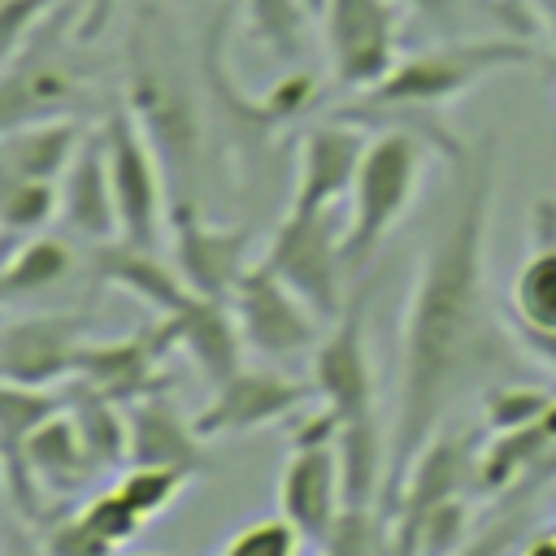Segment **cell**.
<instances>
[{
  "instance_id": "16",
  "label": "cell",
  "mask_w": 556,
  "mask_h": 556,
  "mask_svg": "<svg viewBox=\"0 0 556 556\" xmlns=\"http://www.w3.org/2000/svg\"><path fill=\"white\" fill-rule=\"evenodd\" d=\"M478 469H482V443L473 430H439L421 456L413 460L391 513L395 521H413L421 513H430L434 504L447 500H465L469 486H478Z\"/></svg>"
},
{
  "instance_id": "36",
  "label": "cell",
  "mask_w": 556,
  "mask_h": 556,
  "mask_svg": "<svg viewBox=\"0 0 556 556\" xmlns=\"http://www.w3.org/2000/svg\"><path fill=\"white\" fill-rule=\"evenodd\" d=\"M400 4L413 9V13H421V17H430V22H443L456 9V0H400Z\"/></svg>"
},
{
  "instance_id": "10",
  "label": "cell",
  "mask_w": 556,
  "mask_h": 556,
  "mask_svg": "<svg viewBox=\"0 0 556 556\" xmlns=\"http://www.w3.org/2000/svg\"><path fill=\"white\" fill-rule=\"evenodd\" d=\"M230 308L239 317L243 343L265 352V356H291L300 348H308L317 339V313L278 278L269 274L261 261L248 265V274L239 278Z\"/></svg>"
},
{
  "instance_id": "35",
  "label": "cell",
  "mask_w": 556,
  "mask_h": 556,
  "mask_svg": "<svg viewBox=\"0 0 556 556\" xmlns=\"http://www.w3.org/2000/svg\"><path fill=\"white\" fill-rule=\"evenodd\" d=\"M4 556H48V552H43V543L35 547V539H26L17 526H9L4 530Z\"/></svg>"
},
{
  "instance_id": "38",
  "label": "cell",
  "mask_w": 556,
  "mask_h": 556,
  "mask_svg": "<svg viewBox=\"0 0 556 556\" xmlns=\"http://www.w3.org/2000/svg\"><path fill=\"white\" fill-rule=\"evenodd\" d=\"M304 4H308V13H321V4H326V0H304Z\"/></svg>"
},
{
  "instance_id": "6",
  "label": "cell",
  "mask_w": 556,
  "mask_h": 556,
  "mask_svg": "<svg viewBox=\"0 0 556 556\" xmlns=\"http://www.w3.org/2000/svg\"><path fill=\"white\" fill-rule=\"evenodd\" d=\"M100 135H104V161H109V182L117 200V226H122L117 239L156 248L161 222H165V182H161L165 165L148 130L126 104L109 109V117L100 122Z\"/></svg>"
},
{
  "instance_id": "33",
  "label": "cell",
  "mask_w": 556,
  "mask_h": 556,
  "mask_svg": "<svg viewBox=\"0 0 556 556\" xmlns=\"http://www.w3.org/2000/svg\"><path fill=\"white\" fill-rule=\"evenodd\" d=\"M48 9H52V0H4V9H0V48H4V61L17 56L35 39L39 22L48 17Z\"/></svg>"
},
{
  "instance_id": "31",
  "label": "cell",
  "mask_w": 556,
  "mask_h": 556,
  "mask_svg": "<svg viewBox=\"0 0 556 556\" xmlns=\"http://www.w3.org/2000/svg\"><path fill=\"white\" fill-rule=\"evenodd\" d=\"M300 543H304V534L278 513V517L252 521L239 534H230L222 556H300Z\"/></svg>"
},
{
  "instance_id": "34",
  "label": "cell",
  "mask_w": 556,
  "mask_h": 556,
  "mask_svg": "<svg viewBox=\"0 0 556 556\" xmlns=\"http://www.w3.org/2000/svg\"><path fill=\"white\" fill-rule=\"evenodd\" d=\"M117 4H122V0H83V9H78V22H74V39H83V43L100 39V35H104V26L113 22Z\"/></svg>"
},
{
  "instance_id": "30",
  "label": "cell",
  "mask_w": 556,
  "mask_h": 556,
  "mask_svg": "<svg viewBox=\"0 0 556 556\" xmlns=\"http://www.w3.org/2000/svg\"><path fill=\"white\" fill-rule=\"evenodd\" d=\"M78 513H83V517H87V526H91L104 543H113V547H126V543L143 530V521H148V517H143V513H139V508H135L117 486H113V491L91 495Z\"/></svg>"
},
{
  "instance_id": "26",
  "label": "cell",
  "mask_w": 556,
  "mask_h": 556,
  "mask_svg": "<svg viewBox=\"0 0 556 556\" xmlns=\"http://www.w3.org/2000/svg\"><path fill=\"white\" fill-rule=\"evenodd\" d=\"M52 217H61V182L48 178H4L0 222L9 235H39Z\"/></svg>"
},
{
  "instance_id": "39",
  "label": "cell",
  "mask_w": 556,
  "mask_h": 556,
  "mask_svg": "<svg viewBox=\"0 0 556 556\" xmlns=\"http://www.w3.org/2000/svg\"><path fill=\"white\" fill-rule=\"evenodd\" d=\"M491 4H500V9H513V4H517V0H491Z\"/></svg>"
},
{
  "instance_id": "11",
  "label": "cell",
  "mask_w": 556,
  "mask_h": 556,
  "mask_svg": "<svg viewBox=\"0 0 556 556\" xmlns=\"http://www.w3.org/2000/svg\"><path fill=\"white\" fill-rule=\"evenodd\" d=\"M365 148H369V135L352 117L317 122L313 130H304L291 213H334V204L348 200L356 187Z\"/></svg>"
},
{
  "instance_id": "3",
  "label": "cell",
  "mask_w": 556,
  "mask_h": 556,
  "mask_svg": "<svg viewBox=\"0 0 556 556\" xmlns=\"http://www.w3.org/2000/svg\"><path fill=\"white\" fill-rule=\"evenodd\" d=\"M426 135L413 126H391L369 135L356 187H352V213L343 226V261L348 274H356L391 235V226L408 213L417 182H421V161H426Z\"/></svg>"
},
{
  "instance_id": "32",
  "label": "cell",
  "mask_w": 556,
  "mask_h": 556,
  "mask_svg": "<svg viewBox=\"0 0 556 556\" xmlns=\"http://www.w3.org/2000/svg\"><path fill=\"white\" fill-rule=\"evenodd\" d=\"M43 552H48V556H113L117 547L104 543V539L87 526L83 513H74V517H61V521H52V526L43 530Z\"/></svg>"
},
{
  "instance_id": "2",
  "label": "cell",
  "mask_w": 556,
  "mask_h": 556,
  "mask_svg": "<svg viewBox=\"0 0 556 556\" xmlns=\"http://www.w3.org/2000/svg\"><path fill=\"white\" fill-rule=\"evenodd\" d=\"M539 52L530 39L521 35H500V39H447V43H430L417 48L408 56H400L391 65V74L382 83H374L369 91H361V100L352 109H343L339 117H382V113H400V117H417V135H426L430 143H439L447 152V161H460V143H452L439 126V109L456 96H465L473 83L500 74V70H517V65H534Z\"/></svg>"
},
{
  "instance_id": "37",
  "label": "cell",
  "mask_w": 556,
  "mask_h": 556,
  "mask_svg": "<svg viewBox=\"0 0 556 556\" xmlns=\"http://www.w3.org/2000/svg\"><path fill=\"white\" fill-rule=\"evenodd\" d=\"M521 556H556V530H534L521 543Z\"/></svg>"
},
{
  "instance_id": "25",
  "label": "cell",
  "mask_w": 556,
  "mask_h": 556,
  "mask_svg": "<svg viewBox=\"0 0 556 556\" xmlns=\"http://www.w3.org/2000/svg\"><path fill=\"white\" fill-rule=\"evenodd\" d=\"M74 256L61 239H48V235H30L26 243H17L4 261V274H0V291L4 300H17V295H35L52 282H61L70 274Z\"/></svg>"
},
{
  "instance_id": "7",
  "label": "cell",
  "mask_w": 556,
  "mask_h": 556,
  "mask_svg": "<svg viewBox=\"0 0 556 556\" xmlns=\"http://www.w3.org/2000/svg\"><path fill=\"white\" fill-rule=\"evenodd\" d=\"M369 291H374L369 278L348 291L330 334L313 352V387H317V400L334 413L339 430L378 421V408H374V365H369V348H365Z\"/></svg>"
},
{
  "instance_id": "14",
  "label": "cell",
  "mask_w": 556,
  "mask_h": 556,
  "mask_svg": "<svg viewBox=\"0 0 556 556\" xmlns=\"http://www.w3.org/2000/svg\"><path fill=\"white\" fill-rule=\"evenodd\" d=\"M278 504H282V517L304 534V543L321 547L330 539V530L348 508L334 443H295L278 478Z\"/></svg>"
},
{
  "instance_id": "27",
  "label": "cell",
  "mask_w": 556,
  "mask_h": 556,
  "mask_svg": "<svg viewBox=\"0 0 556 556\" xmlns=\"http://www.w3.org/2000/svg\"><path fill=\"white\" fill-rule=\"evenodd\" d=\"M556 391L547 387H526V382H495L482 391V413H486V430L504 434V430H521L530 421H539L552 408Z\"/></svg>"
},
{
  "instance_id": "22",
  "label": "cell",
  "mask_w": 556,
  "mask_h": 556,
  "mask_svg": "<svg viewBox=\"0 0 556 556\" xmlns=\"http://www.w3.org/2000/svg\"><path fill=\"white\" fill-rule=\"evenodd\" d=\"M91 269L100 282H113L130 295H139L148 308H156L161 317L178 313L195 291L187 287V278L178 274V265H165L152 248H139V243H126V239H109V243H96V256H91Z\"/></svg>"
},
{
  "instance_id": "20",
  "label": "cell",
  "mask_w": 556,
  "mask_h": 556,
  "mask_svg": "<svg viewBox=\"0 0 556 556\" xmlns=\"http://www.w3.org/2000/svg\"><path fill=\"white\" fill-rule=\"evenodd\" d=\"M169 330H174V348H182L195 361V369L208 378V387L226 382L239 369L243 330H239L230 300L191 295L178 313H169Z\"/></svg>"
},
{
  "instance_id": "5",
  "label": "cell",
  "mask_w": 556,
  "mask_h": 556,
  "mask_svg": "<svg viewBox=\"0 0 556 556\" xmlns=\"http://www.w3.org/2000/svg\"><path fill=\"white\" fill-rule=\"evenodd\" d=\"M261 265L278 274L321 321H334L343 308V230H334V213H291L278 222Z\"/></svg>"
},
{
  "instance_id": "19",
  "label": "cell",
  "mask_w": 556,
  "mask_h": 556,
  "mask_svg": "<svg viewBox=\"0 0 556 556\" xmlns=\"http://www.w3.org/2000/svg\"><path fill=\"white\" fill-rule=\"evenodd\" d=\"M61 217L70 222L74 235L109 243L122 235L117 226V200H113V182H109V161H104V135L100 126L87 130L78 156L70 161V169L61 174Z\"/></svg>"
},
{
  "instance_id": "8",
  "label": "cell",
  "mask_w": 556,
  "mask_h": 556,
  "mask_svg": "<svg viewBox=\"0 0 556 556\" xmlns=\"http://www.w3.org/2000/svg\"><path fill=\"white\" fill-rule=\"evenodd\" d=\"M400 0H326L321 35L330 74L348 91H369L400 61Z\"/></svg>"
},
{
  "instance_id": "40",
  "label": "cell",
  "mask_w": 556,
  "mask_h": 556,
  "mask_svg": "<svg viewBox=\"0 0 556 556\" xmlns=\"http://www.w3.org/2000/svg\"><path fill=\"white\" fill-rule=\"evenodd\" d=\"M321 556H330V552H321Z\"/></svg>"
},
{
  "instance_id": "29",
  "label": "cell",
  "mask_w": 556,
  "mask_h": 556,
  "mask_svg": "<svg viewBox=\"0 0 556 556\" xmlns=\"http://www.w3.org/2000/svg\"><path fill=\"white\" fill-rule=\"evenodd\" d=\"M195 473L178 469V465H126V473L117 478V491L143 513L156 517L169 500H178V491L191 482Z\"/></svg>"
},
{
  "instance_id": "13",
  "label": "cell",
  "mask_w": 556,
  "mask_h": 556,
  "mask_svg": "<svg viewBox=\"0 0 556 556\" xmlns=\"http://www.w3.org/2000/svg\"><path fill=\"white\" fill-rule=\"evenodd\" d=\"M169 230H174V265L187 278V287L195 295L230 300L239 278L248 274L243 252H248L252 230L248 226H208L187 195L169 208Z\"/></svg>"
},
{
  "instance_id": "9",
  "label": "cell",
  "mask_w": 556,
  "mask_h": 556,
  "mask_svg": "<svg viewBox=\"0 0 556 556\" xmlns=\"http://www.w3.org/2000/svg\"><path fill=\"white\" fill-rule=\"evenodd\" d=\"M317 395L313 382H295L287 374L274 369H235L226 382L213 387L208 404L191 417L200 439H217V434H239V430H261L269 421L295 417L308 400Z\"/></svg>"
},
{
  "instance_id": "24",
  "label": "cell",
  "mask_w": 556,
  "mask_h": 556,
  "mask_svg": "<svg viewBox=\"0 0 556 556\" xmlns=\"http://www.w3.org/2000/svg\"><path fill=\"white\" fill-rule=\"evenodd\" d=\"M552 473H556V465H543V469H534L530 478H521L513 491H504V495H508V508H504L495 521H486L482 530H473L469 543H460L452 556H504V552L521 547V543L534 534V495L543 491V482H547Z\"/></svg>"
},
{
  "instance_id": "17",
  "label": "cell",
  "mask_w": 556,
  "mask_h": 556,
  "mask_svg": "<svg viewBox=\"0 0 556 556\" xmlns=\"http://www.w3.org/2000/svg\"><path fill=\"white\" fill-rule=\"evenodd\" d=\"M508 313L521 330V343L556 361V204L539 200L534 208V252L513 274Z\"/></svg>"
},
{
  "instance_id": "12",
  "label": "cell",
  "mask_w": 556,
  "mask_h": 556,
  "mask_svg": "<svg viewBox=\"0 0 556 556\" xmlns=\"http://www.w3.org/2000/svg\"><path fill=\"white\" fill-rule=\"evenodd\" d=\"M87 313H30L9 317L0 334V374L4 382H30V387H56L61 378H74L78 352H83Z\"/></svg>"
},
{
  "instance_id": "18",
  "label": "cell",
  "mask_w": 556,
  "mask_h": 556,
  "mask_svg": "<svg viewBox=\"0 0 556 556\" xmlns=\"http://www.w3.org/2000/svg\"><path fill=\"white\" fill-rule=\"evenodd\" d=\"M130 426V460L126 465H178L187 473H204V439L195 421H182V413L165 400V391H148L126 404Z\"/></svg>"
},
{
  "instance_id": "21",
  "label": "cell",
  "mask_w": 556,
  "mask_h": 556,
  "mask_svg": "<svg viewBox=\"0 0 556 556\" xmlns=\"http://www.w3.org/2000/svg\"><path fill=\"white\" fill-rule=\"evenodd\" d=\"M78 100H83V83L70 70H61L52 56H35V43H26L17 56L4 61V126L70 117Z\"/></svg>"
},
{
  "instance_id": "15",
  "label": "cell",
  "mask_w": 556,
  "mask_h": 556,
  "mask_svg": "<svg viewBox=\"0 0 556 556\" xmlns=\"http://www.w3.org/2000/svg\"><path fill=\"white\" fill-rule=\"evenodd\" d=\"M174 348V330H169V317H156L148 321L143 330L117 339V343H83L78 352V365H74V378L113 395L117 404H130L148 391H165L161 382V356Z\"/></svg>"
},
{
  "instance_id": "28",
  "label": "cell",
  "mask_w": 556,
  "mask_h": 556,
  "mask_svg": "<svg viewBox=\"0 0 556 556\" xmlns=\"http://www.w3.org/2000/svg\"><path fill=\"white\" fill-rule=\"evenodd\" d=\"M243 17H248V30L256 43L287 56V52H295L304 17H313V13L304 0H243Z\"/></svg>"
},
{
  "instance_id": "1",
  "label": "cell",
  "mask_w": 556,
  "mask_h": 556,
  "mask_svg": "<svg viewBox=\"0 0 556 556\" xmlns=\"http://www.w3.org/2000/svg\"><path fill=\"white\" fill-rule=\"evenodd\" d=\"M460 195L456 208L434 230L426 261L417 269L404 343H400V382L395 413L387 430V482L382 508L391 513L413 460L443 430V417L460 404V395L495 369L500 334L491 321L486 295V226L495 195V135H482L456 161Z\"/></svg>"
},
{
  "instance_id": "23",
  "label": "cell",
  "mask_w": 556,
  "mask_h": 556,
  "mask_svg": "<svg viewBox=\"0 0 556 556\" xmlns=\"http://www.w3.org/2000/svg\"><path fill=\"white\" fill-rule=\"evenodd\" d=\"M83 139H87V126L74 113L70 117H43V122L4 126L0 169H4V178H48V182H61V174L78 156Z\"/></svg>"
},
{
  "instance_id": "4",
  "label": "cell",
  "mask_w": 556,
  "mask_h": 556,
  "mask_svg": "<svg viewBox=\"0 0 556 556\" xmlns=\"http://www.w3.org/2000/svg\"><path fill=\"white\" fill-rule=\"evenodd\" d=\"M156 39V13L135 17L130 30V87H126V109L139 117V126L148 130L156 156L165 169H174L178 178L191 174L195 165V148H200V122H195V104L182 87V78L174 74V65L152 48Z\"/></svg>"
}]
</instances>
